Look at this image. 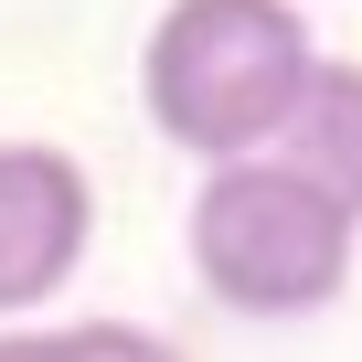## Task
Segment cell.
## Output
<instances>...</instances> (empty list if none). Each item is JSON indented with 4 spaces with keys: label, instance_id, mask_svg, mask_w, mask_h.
I'll use <instances>...</instances> for the list:
<instances>
[{
    "label": "cell",
    "instance_id": "obj_1",
    "mask_svg": "<svg viewBox=\"0 0 362 362\" xmlns=\"http://www.w3.org/2000/svg\"><path fill=\"white\" fill-rule=\"evenodd\" d=\"M309 64H320V33L298 0H160L139 43V107L170 149L224 170L277 149Z\"/></svg>",
    "mask_w": 362,
    "mask_h": 362
},
{
    "label": "cell",
    "instance_id": "obj_2",
    "mask_svg": "<svg viewBox=\"0 0 362 362\" xmlns=\"http://www.w3.org/2000/svg\"><path fill=\"white\" fill-rule=\"evenodd\" d=\"M181 256H192L203 298H224L235 320H309L351 288L362 224L277 160H224L181 214Z\"/></svg>",
    "mask_w": 362,
    "mask_h": 362
},
{
    "label": "cell",
    "instance_id": "obj_3",
    "mask_svg": "<svg viewBox=\"0 0 362 362\" xmlns=\"http://www.w3.org/2000/svg\"><path fill=\"white\" fill-rule=\"evenodd\" d=\"M96 245V181L54 139H0V320L33 330L43 298L75 288Z\"/></svg>",
    "mask_w": 362,
    "mask_h": 362
},
{
    "label": "cell",
    "instance_id": "obj_4",
    "mask_svg": "<svg viewBox=\"0 0 362 362\" xmlns=\"http://www.w3.org/2000/svg\"><path fill=\"white\" fill-rule=\"evenodd\" d=\"M267 160L298 170L309 192H330V203L362 224V64H351V54H320V64H309V86H298V107H288V128H277Z\"/></svg>",
    "mask_w": 362,
    "mask_h": 362
},
{
    "label": "cell",
    "instance_id": "obj_5",
    "mask_svg": "<svg viewBox=\"0 0 362 362\" xmlns=\"http://www.w3.org/2000/svg\"><path fill=\"white\" fill-rule=\"evenodd\" d=\"M54 341H64V362H181L160 330H139V320H54Z\"/></svg>",
    "mask_w": 362,
    "mask_h": 362
},
{
    "label": "cell",
    "instance_id": "obj_6",
    "mask_svg": "<svg viewBox=\"0 0 362 362\" xmlns=\"http://www.w3.org/2000/svg\"><path fill=\"white\" fill-rule=\"evenodd\" d=\"M0 362H64V341H54V320H33V330H0Z\"/></svg>",
    "mask_w": 362,
    "mask_h": 362
}]
</instances>
